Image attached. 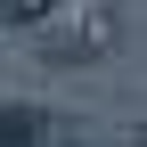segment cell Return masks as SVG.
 <instances>
[{"label":"cell","instance_id":"obj_1","mask_svg":"<svg viewBox=\"0 0 147 147\" xmlns=\"http://www.w3.org/2000/svg\"><path fill=\"white\" fill-rule=\"evenodd\" d=\"M0 147H49V106H0Z\"/></svg>","mask_w":147,"mask_h":147},{"label":"cell","instance_id":"obj_2","mask_svg":"<svg viewBox=\"0 0 147 147\" xmlns=\"http://www.w3.org/2000/svg\"><path fill=\"white\" fill-rule=\"evenodd\" d=\"M49 8H57V0H0V16H8V25H41Z\"/></svg>","mask_w":147,"mask_h":147}]
</instances>
